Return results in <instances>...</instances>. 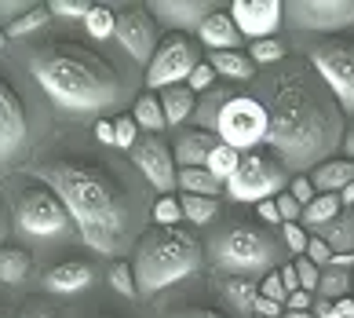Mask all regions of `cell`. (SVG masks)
Segmentation results:
<instances>
[{
    "label": "cell",
    "instance_id": "cell-1",
    "mask_svg": "<svg viewBox=\"0 0 354 318\" xmlns=\"http://www.w3.org/2000/svg\"><path fill=\"white\" fill-rule=\"evenodd\" d=\"M267 147L296 176L329 161V154H336L344 143V110L314 70H288L274 85V103L267 106Z\"/></svg>",
    "mask_w": 354,
    "mask_h": 318
},
{
    "label": "cell",
    "instance_id": "cell-2",
    "mask_svg": "<svg viewBox=\"0 0 354 318\" xmlns=\"http://www.w3.org/2000/svg\"><path fill=\"white\" fill-rule=\"evenodd\" d=\"M30 176L48 183V191L66 205L70 220L95 253L113 256L124 245L121 238L128 231V202L102 168L77 161H44L30 165Z\"/></svg>",
    "mask_w": 354,
    "mask_h": 318
},
{
    "label": "cell",
    "instance_id": "cell-3",
    "mask_svg": "<svg viewBox=\"0 0 354 318\" xmlns=\"http://www.w3.org/2000/svg\"><path fill=\"white\" fill-rule=\"evenodd\" d=\"M30 70L62 114H99L121 96V81L110 62L77 44H51L37 51Z\"/></svg>",
    "mask_w": 354,
    "mask_h": 318
},
{
    "label": "cell",
    "instance_id": "cell-4",
    "mask_svg": "<svg viewBox=\"0 0 354 318\" xmlns=\"http://www.w3.org/2000/svg\"><path fill=\"white\" fill-rule=\"evenodd\" d=\"M201 267V245L198 238L179 227H153L142 234L136 249V285L139 293H161V289L198 274Z\"/></svg>",
    "mask_w": 354,
    "mask_h": 318
},
{
    "label": "cell",
    "instance_id": "cell-5",
    "mask_svg": "<svg viewBox=\"0 0 354 318\" xmlns=\"http://www.w3.org/2000/svg\"><path fill=\"white\" fill-rule=\"evenodd\" d=\"M212 267L227 278H252V274H270L285 263V245H278L267 231L252 223H234L212 238Z\"/></svg>",
    "mask_w": 354,
    "mask_h": 318
},
{
    "label": "cell",
    "instance_id": "cell-6",
    "mask_svg": "<svg viewBox=\"0 0 354 318\" xmlns=\"http://www.w3.org/2000/svg\"><path fill=\"white\" fill-rule=\"evenodd\" d=\"M223 191L241 205H259V202H267V197H278V194L288 191V168L274 154H252L248 150V154H241L238 172L223 183Z\"/></svg>",
    "mask_w": 354,
    "mask_h": 318
},
{
    "label": "cell",
    "instance_id": "cell-7",
    "mask_svg": "<svg viewBox=\"0 0 354 318\" xmlns=\"http://www.w3.org/2000/svg\"><path fill=\"white\" fill-rule=\"evenodd\" d=\"M270 132V114L267 106L252 96H234L216 117V136L234 150H256L259 143H267Z\"/></svg>",
    "mask_w": 354,
    "mask_h": 318
},
{
    "label": "cell",
    "instance_id": "cell-8",
    "mask_svg": "<svg viewBox=\"0 0 354 318\" xmlns=\"http://www.w3.org/2000/svg\"><path fill=\"white\" fill-rule=\"evenodd\" d=\"M310 70L333 91L339 110L354 117V41L333 37L325 44H314L310 48Z\"/></svg>",
    "mask_w": 354,
    "mask_h": 318
},
{
    "label": "cell",
    "instance_id": "cell-9",
    "mask_svg": "<svg viewBox=\"0 0 354 318\" xmlns=\"http://www.w3.org/2000/svg\"><path fill=\"white\" fill-rule=\"evenodd\" d=\"M15 227L26 238H62L70 231V212L48 187H33L15 205Z\"/></svg>",
    "mask_w": 354,
    "mask_h": 318
},
{
    "label": "cell",
    "instance_id": "cell-10",
    "mask_svg": "<svg viewBox=\"0 0 354 318\" xmlns=\"http://www.w3.org/2000/svg\"><path fill=\"white\" fill-rule=\"evenodd\" d=\"M198 48L187 37H165V44H157L153 59L147 66V88L150 91H165L176 85H187L194 66H198Z\"/></svg>",
    "mask_w": 354,
    "mask_h": 318
},
{
    "label": "cell",
    "instance_id": "cell-11",
    "mask_svg": "<svg viewBox=\"0 0 354 318\" xmlns=\"http://www.w3.org/2000/svg\"><path fill=\"white\" fill-rule=\"evenodd\" d=\"M285 22L307 33H336L354 26V0H292L285 4Z\"/></svg>",
    "mask_w": 354,
    "mask_h": 318
},
{
    "label": "cell",
    "instance_id": "cell-12",
    "mask_svg": "<svg viewBox=\"0 0 354 318\" xmlns=\"http://www.w3.org/2000/svg\"><path fill=\"white\" fill-rule=\"evenodd\" d=\"M132 161L139 165V172H142V176H147L161 194H172L176 179H179V168H176V154H172V147H168L161 136L139 139L136 147H132Z\"/></svg>",
    "mask_w": 354,
    "mask_h": 318
},
{
    "label": "cell",
    "instance_id": "cell-13",
    "mask_svg": "<svg viewBox=\"0 0 354 318\" xmlns=\"http://www.w3.org/2000/svg\"><path fill=\"white\" fill-rule=\"evenodd\" d=\"M230 19L241 30V37L267 41V37H274L278 26L285 22V4L281 0H234Z\"/></svg>",
    "mask_w": 354,
    "mask_h": 318
},
{
    "label": "cell",
    "instance_id": "cell-14",
    "mask_svg": "<svg viewBox=\"0 0 354 318\" xmlns=\"http://www.w3.org/2000/svg\"><path fill=\"white\" fill-rule=\"evenodd\" d=\"M113 37L121 41V48L136 62H147L150 66L153 51H157V30H153V19H150L147 8H124L121 15H117Z\"/></svg>",
    "mask_w": 354,
    "mask_h": 318
},
{
    "label": "cell",
    "instance_id": "cell-15",
    "mask_svg": "<svg viewBox=\"0 0 354 318\" xmlns=\"http://www.w3.org/2000/svg\"><path fill=\"white\" fill-rule=\"evenodd\" d=\"M26 147V110L15 96V88L8 81H0V161L19 157V150Z\"/></svg>",
    "mask_w": 354,
    "mask_h": 318
},
{
    "label": "cell",
    "instance_id": "cell-16",
    "mask_svg": "<svg viewBox=\"0 0 354 318\" xmlns=\"http://www.w3.org/2000/svg\"><path fill=\"white\" fill-rule=\"evenodd\" d=\"M150 8H153V15L165 26H172V30H198V26L216 11V4H208V0H153Z\"/></svg>",
    "mask_w": 354,
    "mask_h": 318
},
{
    "label": "cell",
    "instance_id": "cell-17",
    "mask_svg": "<svg viewBox=\"0 0 354 318\" xmlns=\"http://www.w3.org/2000/svg\"><path fill=\"white\" fill-rule=\"evenodd\" d=\"M91 278H95V271H91L84 260H66V263H55V267L44 274V285H48V293L73 297V293H84L91 285Z\"/></svg>",
    "mask_w": 354,
    "mask_h": 318
},
{
    "label": "cell",
    "instance_id": "cell-18",
    "mask_svg": "<svg viewBox=\"0 0 354 318\" xmlns=\"http://www.w3.org/2000/svg\"><path fill=\"white\" fill-rule=\"evenodd\" d=\"M216 143L219 136H212V132H205V128H190V132H183V136L176 139V165L179 168H205L208 161V154L216 150Z\"/></svg>",
    "mask_w": 354,
    "mask_h": 318
},
{
    "label": "cell",
    "instance_id": "cell-19",
    "mask_svg": "<svg viewBox=\"0 0 354 318\" xmlns=\"http://www.w3.org/2000/svg\"><path fill=\"white\" fill-rule=\"evenodd\" d=\"M198 37L208 51H238L241 48V30L234 26L230 15H223V11H212V15L198 26Z\"/></svg>",
    "mask_w": 354,
    "mask_h": 318
},
{
    "label": "cell",
    "instance_id": "cell-20",
    "mask_svg": "<svg viewBox=\"0 0 354 318\" xmlns=\"http://www.w3.org/2000/svg\"><path fill=\"white\" fill-rule=\"evenodd\" d=\"M310 183L318 194H344L347 183H354V161L351 157H329L318 168H310Z\"/></svg>",
    "mask_w": 354,
    "mask_h": 318
},
{
    "label": "cell",
    "instance_id": "cell-21",
    "mask_svg": "<svg viewBox=\"0 0 354 318\" xmlns=\"http://www.w3.org/2000/svg\"><path fill=\"white\" fill-rule=\"evenodd\" d=\"M157 99H161V106H165V121H168V125L190 121L194 110H198V96H194L187 85H176V88L157 91Z\"/></svg>",
    "mask_w": 354,
    "mask_h": 318
},
{
    "label": "cell",
    "instance_id": "cell-22",
    "mask_svg": "<svg viewBox=\"0 0 354 318\" xmlns=\"http://www.w3.org/2000/svg\"><path fill=\"white\" fill-rule=\"evenodd\" d=\"M314 234H318L333 253H354V209H344L336 220H329Z\"/></svg>",
    "mask_w": 354,
    "mask_h": 318
},
{
    "label": "cell",
    "instance_id": "cell-23",
    "mask_svg": "<svg viewBox=\"0 0 354 318\" xmlns=\"http://www.w3.org/2000/svg\"><path fill=\"white\" fill-rule=\"evenodd\" d=\"M212 70L219 77H230V81H252L256 77V62L241 55V51H212Z\"/></svg>",
    "mask_w": 354,
    "mask_h": 318
},
{
    "label": "cell",
    "instance_id": "cell-24",
    "mask_svg": "<svg viewBox=\"0 0 354 318\" xmlns=\"http://www.w3.org/2000/svg\"><path fill=\"white\" fill-rule=\"evenodd\" d=\"M339 212H344V202H339V194H318L314 202L304 209V227L307 231H318V227H325L329 220H336Z\"/></svg>",
    "mask_w": 354,
    "mask_h": 318
},
{
    "label": "cell",
    "instance_id": "cell-25",
    "mask_svg": "<svg viewBox=\"0 0 354 318\" xmlns=\"http://www.w3.org/2000/svg\"><path fill=\"white\" fill-rule=\"evenodd\" d=\"M201 99H205V103H198L194 117H198V125H205V132H208V128L216 132V117H219L223 106L234 99V91H230V88H223V85H212L208 91H201Z\"/></svg>",
    "mask_w": 354,
    "mask_h": 318
},
{
    "label": "cell",
    "instance_id": "cell-26",
    "mask_svg": "<svg viewBox=\"0 0 354 318\" xmlns=\"http://www.w3.org/2000/svg\"><path fill=\"white\" fill-rule=\"evenodd\" d=\"M176 187H183V194H201V197H216L223 191V183L212 176L208 168H179Z\"/></svg>",
    "mask_w": 354,
    "mask_h": 318
},
{
    "label": "cell",
    "instance_id": "cell-27",
    "mask_svg": "<svg viewBox=\"0 0 354 318\" xmlns=\"http://www.w3.org/2000/svg\"><path fill=\"white\" fill-rule=\"evenodd\" d=\"M132 117H136V125H139V128H147V132H150V136H157L161 128H168V121H165V106H161V99H157L153 91H150V96H139Z\"/></svg>",
    "mask_w": 354,
    "mask_h": 318
},
{
    "label": "cell",
    "instance_id": "cell-28",
    "mask_svg": "<svg viewBox=\"0 0 354 318\" xmlns=\"http://www.w3.org/2000/svg\"><path fill=\"white\" fill-rule=\"evenodd\" d=\"M30 274V253L26 249H0V282L19 285Z\"/></svg>",
    "mask_w": 354,
    "mask_h": 318
},
{
    "label": "cell",
    "instance_id": "cell-29",
    "mask_svg": "<svg viewBox=\"0 0 354 318\" xmlns=\"http://www.w3.org/2000/svg\"><path fill=\"white\" fill-rule=\"evenodd\" d=\"M223 297L245 315V311H252V303L259 297V285L252 282V278H223Z\"/></svg>",
    "mask_w": 354,
    "mask_h": 318
},
{
    "label": "cell",
    "instance_id": "cell-30",
    "mask_svg": "<svg viewBox=\"0 0 354 318\" xmlns=\"http://www.w3.org/2000/svg\"><path fill=\"white\" fill-rule=\"evenodd\" d=\"M238 165H241V150L227 147V143H216V150L208 154V161H205V168L212 172L219 183H227L234 172H238Z\"/></svg>",
    "mask_w": 354,
    "mask_h": 318
},
{
    "label": "cell",
    "instance_id": "cell-31",
    "mask_svg": "<svg viewBox=\"0 0 354 318\" xmlns=\"http://www.w3.org/2000/svg\"><path fill=\"white\" fill-rule=\"evenodd\" d=\"M179 205H183V220H190V223H208L219 212L216 197H201V194H183Z\"/></svg>",
    "mask_w": 354,
    "mask_h": 318
},
{
    "label": "cell",
    "instance_id": "cell-32",
    "mask_svg": "<svg viewBox=\"0 0 354 318\" xmlns=\"http://www.w3.org/2000/svg\"><path fill=\"white\" fill-rule=\"evenodd\" d=\"M318 293H322L325 300H344V297L351 293V271H339V267H322Z\"/></svg>",
    "mask_w": 354,
    "mask_h": 318
},
{
    "label": "cell",
    "instance_id": "cell-33",
    "mask_svg": "<svg viewBox=\"0 0 354 318\" xmlns=\"http://www.w3.org/2000/svg\"><path fill=\"white\" fill-rule=\"evenodd\" d=\"M51 19V11H48V4H33L30 11H22V15L8 26V37H26V33H37L41 26Z\"/></svg>",
    "mask_w": 354,
    "mask_h": 318
},
{
    "label": "cell",
    "instance_id": "cell-34",
    "mask_svg": "<svg viewBox=\"0 0 354 318\" xmlns=\"http://www.w3.org/2000/svg\"><path fill=\"white\" fill-rule=\"evenodd\" d=\"M84 26H88V37H95V41H110L113 37V30H117V15L110 8H91L88 11V19H84Z\"/></svg>",
    "mask_w": 354,
    "mask_h": 318
},
{
    "label": "cell",
    "instance_id": "cell-35",
    "mask_svg": "<svg viewBox=\"0 0 354 318\" xmlns=\"http://www.w3.org/2000/svg\"><path fill=\"white\" fill-rule=\"evenodd\" d=\"M248 59H252L256 66L281 62V59H285V44L278 41V37H267V41H252V48H248Z\"/></svg>",
    "mask_w": 354,
    "mask_h": 318
},
{
    "label": "cell",
    "instance_id": "cell-36",
    "mask_svg": "<svg viewBox=\"0 0 354 318\" xmlns=\"http://www.w3.org/2000/svg\"><path fill=\"white\" fill-rule=\"evenodd\" d=\"M91 8H95L91 0H48V11L55 19H81L84 22Z\"/></svg>",
    "mask_w": 354,
    "mask_h": 318
},
{
    "label": "cell",
    "instance_id": "cell-37",
    "mask_svg": "<svg viewBox=\"0 0 354 318\" xmlns=\"http://www.w3.org/2000/svg\"><path fill=\"white\" fill-rule=\"evenodd\" d=\"M139 143V125H136V117H113V147H124V150H132Z\"/></svg>",
    "mask_w": 354,
    "mask_h": 318
},
{
    "label": "cell",
    "instance_id": "cell-38",
    "mask_svg": "<svg viewBox=\"0 0 354 318\" xmlns=\"http://www.w3.org/2000/svg\"><path fill=\"white\" fill-rule=\"evenodd\" d=\"M153 220H157V227H176V223L183 220V205H179V197L161 194V202L153 205Z\"/></svg>",
    "mask_w": 354,
    "mask_h": 318
},
{
    "label": "cell",
    "instance_id": "cell-39",
    "mask_svg": "<svg viewBox=\"0 0 354 318\" xmlns=\"http://www.w3.org/2000/svg\"><path fill=\"white\" fill-rule=\"evenodd\" d=\"M281 242L288 253L304 256L307 253V242H310V231L304 227V223H281Z\"/></svg>",
    "mask_w": 354,
    "mask_h": 318
},
{
    "label": "cell",
    "instance_id": "cell-40",
    "mask_svg": "<svg viewBox=\"0 0 354 318\" xmlns=\"http://www.w3.org/2000/svg\"><path fill=\"white\" fill-rule=\"evenodd\" d=\"M110 285H113L121 297H136V293H139V285H136L132 263H113V267H110Z\"/></svg>",
    "mask_w": 354,
    "mask_h": 318
},
{
    "label": "cell",
    "instance_id": "cell-41",
    "mask_svg": "<svg viewBox=\"0 0 354 318\" xmlns=\"http://www.w3.org/2000/svg\"><path fill=\"white\" fill-rule=\"evenodd\" d=\"M296 274H299V289H307V293H318V282H322V267L318 263H310L307 256H296Z\"/></svg>",
    "mask_w": 354,
    "mask_h": 318
},
{
    "label": "cell",
    "instance_id": "cell-42",
    "mask_svg": "<svg viewBox=\"0 0 354 318\" xmlns=\"http://www.w3.org/2000/svg\"><path fill=\"white\" fill-rule=\"evenodd\" d=\"M212 85H216L212 62H198V66H194V73H190V81H187V88L194 91V96H201V91H208Z\"/></svg>",
    "mask_w": 354,
    "mask_h": 318
},
{
    "label": "cell",
    "instance_id": "cell-43",
    "mask_svg": "<svg viewBox=\"0 0 354 318\" xmlns=\"http://www.w3.org/2000/svg\"><path fill=\"white\" fill-rule=\"evenodd\" d=\"M288 194H292V197H296V202L304 205V209L314 202V197H318V191H314L310 176H292V179H288Z\"/></svg>",
    "mask_w": 354,
    "mask_h": 318
},
{
    "label": "cell",
    "instance_id": "cell-44",
    "mask_svg": "<svg viewBox=\"0 0 354 318\" xmlns=\"http://www.w3.org/2000/svg\"><path fill=\"white\" fill-rule=\"evenodd\" d=\"M274 202H278V212H281V223H299V220H304V205H299L296 202V197L292 194H278V197H274Z\"/></svg>",
    "mask_w": 354,
    "mask_h": 318
},
{
    "label": "cell",
    "instance_id": "cell-45",
    "mask_svg": "<svg viewBox=\"0 0 354 318\" xmlns=\"http://www.w3.org/2000/svg\"><path fill=\"white\" fill-rule=\"evenodd\" d=\"M259 297H267V300H278V303H285V285H281V274L278 271H270V274H263V282H259Z\"/></svg>",
    "mask_w": 354,
    "mask_h": 318
},
{
    "label": "cell",
    "instance_id": "cell-46",
    "mask_svg": "<svg viewBox=\"0 0 354 318\" xmlns=\"http://www.w3.org/2000/svg\"><path fill=\"white\" fill-rule=\"evenodd\" d=\"M310 263H318V267H329V260H333V249L322 242L318 234H310V242H307V253H304Z\"/></svg>",
    "mask_w": 354,
    "mask_h": 318
},
{
    "label": "cell",
    "instance_id": "cell-47",
    "mask_svg": "<svg viewBox=\"0 0 354 318\" xmlns=\"http://www.w3.org/2000/svg\"><path fill=\"white\" fill-rule=\"evenodd\" d=\"M318 318H354V300H333V303H322Z\"/></svg>",
    "mask_w": 354,
    "mask_h": 318
},
{
    "label": "cell",
    "instance_id": "cell-48",
    "mask_svg": "<svg viewBox=\"0 0 354 318\" xmlns=\"http://www.w3.org/2000/svg\"><path fill=\"white\" fill-rule=\"evenodd\" d=\"M285 311H314V293H307V289L288 293L285 297Z\"/></svg>",
    "mask_w": 354,
    "mask_h": 318
},
{
    "label": "cell",
    "instance_id": "cell-49",
    "mask_svg": "<svg viewBox=\"0 0 354 318\" xmlns=\"http://www.w3.org/2000/svg\"><path fill=\"white\" fill-rule=\"evenodd\" d=\"M252 311H256V318H281V315H285V303H278V300H267V297H256Z\"/></svg>",
    "mask_w": 354,
    "mask_h": 318
},
{
    "label": "cell",
    "instance_id": "cell-50",
    "mask_svg": "<svg viewBox=\"0 0 354 318\" xmlns=\"http://www.w3.org/2000/svg\"><path fill=\"white\" fill-rule=\"evenodd\" d=\"M256 216L263 223H270V227H274V223H281V212H278V202H274V197H267V202L256 205Z\"/></svg>",
    "mask_w": 354,
    "mask_h": 318
},
{
    "label": "cell",
    "instance_id": "cell-51",
    "mask_svg": "<svg viewBox=\"0 0 354 318\" xmlns=\"http://www.w3.org/2000/svg\"><path fill=\"white\" fill-rule=\"evenodd\" d=\"M278 274H281V285H285V293H296V289H299V274H296V267H292V263H281V267H278Z\"/></svg>",
    "mask_w": 354,
    "mask_h": 318
},
{
    "label": "cell",
    "instance_id": "cell-52",
    "mask_svg": "<svg viewBox=\"0 0 354 318\" xmlns=\"http://www.w3.org/2000/svg\"><path fill=\"white\" fill-rule=\"evenodd\" d=\"M95 139H99V143H113V121L99 117V121H95Z\"/></svg>",
    "mask_w": 354,
    "mask_h": 318
},
{
    "label": "cell",
    "instance_id": "cell-53",
    "mask_svg": "<svg viewBox=\"0 0 354 318\" xmlns=\"http://www.w3.org/2000/svg\"><path fill=\"white\" fill-rule=\"evenodd\" d=\"M329 267H339V271H347V267H354V253H333V260H329Z\"/></svg>",
    "mask_w": 354,
    "mask_h": 318
},
{
    "label": "cell",
    "instance_id": "cell-54",
    "mask_svg": "<svg viewBox=\"0 0 354 318\" xmlns=\"http://www.w3.org/2000/svg\"><path fill=\"white\" fill-rule=\"evenodd\" d=\"M339 147H344V154L354 161V125H347V132H344V143H339Z\"/></svg>",
    "mask_w": 354,
    "mask_h": 318
},
{
    "label": "cell",
    "instance_id": "cell-55",
    "mask_svg": "<svg viewBox=\"0 0 354 318\" xmlns=\"http://www.w3.org/2000/svg\"><path fill=\"white\" fill-rule=\"evenodd\" d=\"M179 318H227V315H219V311H205V308H194V311H183Z\"/></svg>",
    "mask_w": 354,
    "mask_h": 318
},
{
    "label": "cell",
    "instance_id": "cell-56",
    "mask_svg": "<svg viewBox=\"0 0 354 318\" xmlns=\"http://www.w3.org/2000/svg\"><path fill=\"white\" fill-rule=\"evenodd\" d=\"M19 318H55V315H51L48 308H26Z\"/></svg>",
    "mask_w": 354,
    "mask_h": 318
},
{
    "label": "cell",
    "instance_id": "cell-57",
    "mask_svg": "<svg viewBox=\"0 0 354 318\" xmlns=\"http://www.w3.org/2000/svg\"><path fill=\"white\" fill-rule=\"evenodd\" d=\"M339 202H344V209H354V183H347L344 194H339Z\"/></svg>",
    "mask_w": 354,
    "mask_h": 318
},
{
    "label": "cell",
    "instance_id": "cell-58",
    "mask_svg": "<svg viewBox=\"0 0 354 318\" xmlns=\"http://www.w3.org/2000/svg\"><path fill=\"white\" fill-rule=\"evenodd\" d=\"M281 318H314V311H285Z\"/></svg>",
    "mask_w": 354,
    "mask_h": 318
},
{
    "label": "cell",
    "instance_id": "cell-59",
    "mask_svg": "<svg viewBox=\"0 0 354 318\" xmlns=\"http://www.w3.org/2000/svg\"><path fill=\"white\" fill-rule=\"evenodd\" d=\"M8 44V33H0V48H4Z\"/></svg>",
    "mask_w": 354,
    "mask_h": 318
},
{
    "label": "cell",
    "instance_id": "cell-60",
    "mask_svg": "<svg viewBox=\"0 0 354 318\" xmlns=\"http://www.w3.org/2000/svg\"><path fill=\"white\" fill-rule=\"evenodd\" d=\"M351 293H354V274H351Z\"/></svg>",
    "mask_w": 354,
    "mask_h": 318
},
{
    "label": "cell",
    "instance_id": "cell-61",
    "mask_svg": "<svg viewBox=\"0 0 354 318\" xmlns=\"http://www.w3.org/2000/svg\"><path fill=\"white\" fill-rule=\"evenodd\" d=\"M0 238H4V227H0Z\"/></svg>",
    "mask_w": 354,
    "mask_h": 318
},
{
    "label": "cell",
    "instance_id": "cell-62",
    "mask_svg": "<svg viewBox=\"0 0 354 318\" xmlns=\"http://www.w3.org/2000/svg\"><path fill=\"white\" fill-rule=\"evenodd\" d=\"M0 318H4V315H0Z\"/></svg>",
    "mask_w": 354,
    "mask_h": 318
}]
</instances>
